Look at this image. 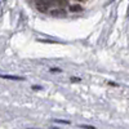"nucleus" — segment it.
Masks as SVG:
<instances>
[{
  "label": "nucleus",
  "instance_id": "nucleus-1",
  "mask_svg": "<svg viewBox=\"0 0 129 129\" xmlns=\"http://www.w3.org/2000/svg\"><path fill=\"white\" fill-rule=\"evenodd\" d=\"M50 7V0H36V8L39 12L45 13Z\"/></svg>",
  "mask_w": 129,
  "mask_h": 129
},
{
  "label": "nucleus",
  "instance_id": "nucleus-2",
  "mask_svg": "<svg viewBox=\"0 0 129 129\" xmlns=\"http://www.w3.org/2000/svg\"><path fill=\"white\" fill-rule=\"evenodd\" d=\"M0 78H3V79H10V80H23L25 79L22 76H17V75H0Z\"/></svg>",
  "mask_w": 129,
  "mask_h": 129
},
{
  "label": "nucleus",
  "instance_id": "nucleus-3",
  "mask_svg": "<svg viewBox=\"0 0 129 129\" xmlns=\"http://www.w3.org/2000/svg\"><path fill=\"white\" fill-rule=\"evenodd\" d=\"M56 4H57V7L63 8V7L67 5V0H56Z\"/></svg>",
  "mask_w": 129,
  "mask_h": 129
},
{
  "label": "nucleus",
  "instance_id": "nucleus-4",
  "mask_svg": "<svg viewBox=\"0 0 129 129\" xmlns=\"http://www.w3.org/2000/svg\"><path fill=\"white\" fill-rule=\"evenodd\" d=\"M70 10L71 12H80V10H83V8L80 7V5H71V8H70Z\"/></svg>",
  "mask_w": 129,
  "mask_h": 129
},
{
  "label": "nucleus",
  "instance_id": "nucleus-5",
  "mask_svg": "<svg viewBox=\"0 0 129 129\" xmlns=\"http://www.w3.org/2000/svg\"><path fill=\"white\" fill-rule=\"evenodd\" d=\"M52 14L53 16H61V14H63V12H62V10H53Z\"/></svg>",
  "mask_w": 129,
  "mask_h": 129
},
{
  "label": "nucleus",
  "instance_id": "nucleus-6",
  "mask_svg": "<svg viewBox=\"0 0 129 129\" xmlns=\"http://www.w3.org/2000/svg\"><path fill=\"white\" fill-rule=\"evenodd\" d=\"M71 80H72V81H79V80H80V79H79V78H78V79H76V78H72V79H71Z\"/></svg>",
  "mask_w": 129,
  "mask_h": 129
}]
</instances>
